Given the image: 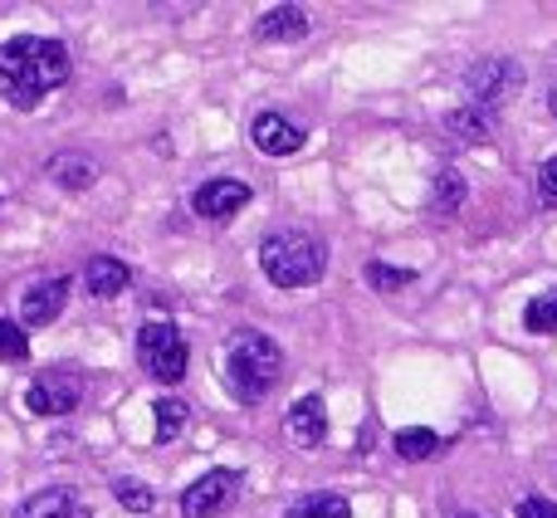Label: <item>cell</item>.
<instances>
[{"instance_id": "obj_5", "label": "cell", "mask_w": 557, "mask_h": 518, "mask_svg": "<svg viewBox=\"0 0 557 518\" xmlns=\"http://www.w3.org/2000/svg\"><path fill=\"white\" fill-rule=\"evenodd\" d=\"M20 402H25L29 416H69L78 402H84V377L64 372V367H54V372H39L35 382L20 392Z\"/></svg>"}, {"instance_id": "obj_24", "label": "cell", "mask_w": 557, "mask_h": 518, "mask_svg": "<svg viewBox=\"0 0 557 518\" xmlns=\"http://www.w3.org/2000/svg\"><path fill=\"white\" fill-rule=\"evenodd\" d=\"M113 494H117V504H123L127 514H152V504H157V494L147 490V484H137V480H117Z\"/></svg>"}, {"instance_id": "obj_20", "label": "cell", "mask_w": 557, "mask_h": 518, "mask_svg": "<svg viewBox=\"0 0 557 518\" xmlns=\"http://www.w3.org/2000/svg\"><path fill=\"white\" fill-rule=\"evenodd\" d=\"M460 201H465V182H460V172H450V166H445V172L435 176L431 211L435 215H455V211H460Z\"/></svg>"}, {"instance_id": "obj_12", "label": "cell", "mask_w": 557, "mask_h": 518, "mask_svg": "<svg viewBox=\"0 0 557 518\" xmlns=\"http://www.w3.org/2000/svg\"><path fill=\"white\" fill-rule=\"evenodd\" d=\"M308 25H313V20H308L304 5H274L255 20V39H260V45H294V39L308 35Z\"/></svg>"}, {"instance_id": "obj_13", "label": "cell", "mask_w": 557, "mask_h": 518, "mask_svg": "<svg viewBox=\"0 0 557 518\" xmlns=\"http://www.w3.org/2000/svg\"><path fill=\"white\" fill-rule=\"evenodd\" d=\"M133 284V269L123 264V259H113V255H94L84 264V288L94 298H117L123 288Z\"/></svg>"}, {"instance_id": "obj_23", "label": "cell", "mask_w": 557, "mask_h": 518, "mask_svg": "<svg viewBox=\"0 0 557 518\" xmlns=\"http://www.w3.org/2000/svg\"><path fill=\"white\" fill-rule=\"evenodd\" d=\"M411 269H396V264H382V259H372V264H367V284L372 288H382V294H396V288H406L411 284Z\"/></svg>"}, {"instance_id": "obj_10", "label": "cell", "mask_w": 557, "mask_h": 518, "mask_svg": "<svg viewBox=\"0 0 557 518\" xmlns=\"http://www.w3.org/2000/svg\"><path fill=\"white\" fill-rule=\"evenodd\" d=\"M250 143L260 147L264 157H294V152H304L308 133L294 123V118H284V113H255Z\"/></svg>"}, {"instance_id": "obj_21", "label": "cell", "mask_w": 557, "mask_h": 518, "mask_svg": "<svg viewBox=\"0 0 557 518\" xmlns=\"http://www.w3.org/2000/svg\"><path fill=\"white\" fill-rule=\"evenodd\" d=\"M523 328H529V333H557V288L539 294L523 308Z\"/></svg>"}, {"instance_id": "obj_16", "label": "cell", "mask_w": 557, "mask_h": 518, "mask_svg": "<svg viewBox=\"0 0 557 518\" xmlns=\"http://www.w3.org/2000/svg\"><path fill=\"white\" fill-rule=\"evenodd\" d=\"M445 127H450L455 137H460V143H490L494 137V113L490 108H455L450 118H445Z\"/></svg>"}, {"instance_id": "obj_15", "label": "cell", "mask_w": 557, "mask_h": 518, "mask_svg": "<svg viewBox=\"0 0 557 518\" xmlns=\"http://www.w3.org/2000/svg\"><path fill=\"white\" fill-rule=\"evenodd\" d=\"M49 182L64 186V192H84V186L98 182V162L88 152H59L49 162Z\"/></svg>"}, {"instance_id": "obj_18", "label": "cell", "mask_w": 557, "mask_h": 518, "mask_svg": "<svg viewBox=\"0 0 557 518\" xmlns=\"http://www.w3.org/2000/svg\"><path fill=\"white\" fill-rule=\"evenodd\" d=\"M392 445H396V455H401V460H431V455L441 451V435L425 431V425H406V431L392 435Z\"/></svg>"}, {"instance_id": "obj_25", "label": "cell", "mask_w": 557, "mask_h": 518, "mask_svg": "<svg viewBox=\"0 0 557 518\" xmlns=\"http://www.w3.org/2000/svg\"><path fill=\"white\" fill-rule=\"evenodd\" d=\"M539 192H543V201L557 206V152L543 162V172H539Z\"/></svg>"}, {"instance_id": "obj_7", "label": "cell", "mask_w": 557, "mask_h": 518, "mask_svg": "<svg viewBox=\"0 0 557 518\" xmlns=\"http://www.w3.org/2000/svg\"><path fill=\"white\" fill-rule=\"evenodd\" d=\"M465 84H470L474 103L494 108V103H504V98H513L523 88V69L513 64V59H480V64L465 74Z\"/></svg>"}, {"instance_id": "obj_9", "label": "cell", "mask_w": 557, "mask_h": 518, "mask_svg": "<svg viewBox=\"0 0 557 518\" xmlns=\"http://www.w3.org/2000/svg\"><path fill=\"white\" fill-rule=\"evenodd\" d=\"M69 304V274H45L20 294V318L25 328H49Z\"/></svg>"}, {"instance_id": "obj_11", "label": "cell", "mask_w": 557, "mask_h": 518, "mask_svg": "<svg viewBox=\"0 0 557 518\" xmlns=\"http://www.w3.org/2000/svg\"><path fill=\"white\" fill-rule=\"evenodd\" d=\"M284 431L294 445H304V451H318L327 435V411H323V396H298L294 406L284 411Z\"/></svg>"}, {"instance_id": "obj_26", "label": "cell", "mask_w": 557, "mask_h": 518, "mask_svg": "<svg viewBox=\"0 0 557 518\" xmlns=\"http://www.w3.org/2000/svg\"><path fill=\"white\" fill-rule=\"evenodd\" d=\"M519 518H557V504H553V499H539V494H533V499H523V504H519Z\"/></svg>"}, {"instance_id": "obj_3", "label": "cell", "mask_w": 557, "mask_h": 518, "mask_svg": "<svg viewBox=\"0 0 557 518\" xmlns=\"http://www.w3.org/2000/svg\"><path fill=\"white\" fill-rule=\"evenodd\" d=\"M260 269L274 288H308L323 279L327 245L313 231H274L260 245Z\"/></svg>"}, {"instance_id": "obj_6", "label": "cell", "mask_w": 557, "mask_h": 518, "mask_svg": "<svg viewBox=\"0 0 557 518\" xmlns=\"http://www.w3.org/2000/svg\"><path fill=\"white\" fill-rule=\"evenodd\" d=\"M240 470H206L196 484L182 490V518H215L240 499Z\"/></svg>"}, {"instance_id": "obj_19", "label": "cell", "mask_w": 557, "mask_h": 518, "mask_svg": "<svg viewBox=\"0 0 557 518\" xmlns=\"http://www.w3.org/2000/svg\"><path fill=\"white\" fill-rule=\"evenodd\" d=\"M284 518H352V504H347L343 494H308V499H298Z\"/></svg>"}, {"instance_id": "obj_27", "label": "cell", "mask_w": 557, "mask_h": 518, "mask_svg": "<svg viewBox=\"0 0 557 518\" xmlns=\"http://www.w3.org/2000/svg\"><path fill=\"white\" fill-rule=\"evenodd\" d=\"M548 108H553V118H557V88H553V94H548Z\"/></svg>"}, {"instance_id": "obj_1", "label": "cell", "mask_w": 557, "mask_h": 518, "mask_svg": "<svg viewBox=\"0 0 557 518\" xmlns=\"http://www.w3.org/2000/svg\"><path fill=\"white\" fill-rule=\"evenodd\" d=\"M69 49L49 35H15L0 45V98L15 108H39L69 84Z\"/></svg>"}, {"instance_id": "obj_14", "label": "cell", "mask_w": 557, "mask_h": 518, "mask_svg": "<svg viewBox=\"0 0 557 518\" xmlns=\"http://www.w3.org/2000/svg\"><path fill=\"white\" fill-rule=\"evenodd\" d=\"M15 518H88V504L74 490H39L20 504Z\"/></svg>"}, {"instance_id": "obj_4", "label": "cell", "mask_w": 557, "mask_h": 518, "mask_svg": "<svg viewBox=\"0 0 557 518\" xmlns=\"http://www.w3.org/2000/svg\"><path fill=\"white\" fill-rule=\"evenodd\" d=\"M137 362L147 367V377L162 386L182 382L186 377V362H191V353H186V337L176 333V323H166V318H157V323H143L137 328Z\"/></svg>"}, {"instance_id": "obj_22", "label": "cell", "mask_w": 557, "mask_h": 518, "mask_svg": "<svg viewBox=\"0 0 557 518\" xmlns=\"http://www.w3.org/2000/svg\"><path fill=\"white\" fill-rule=\"evenodd\" d=\"M29 357V333L10 318H0V362H25Z\"/></svg>"}, {"instance_id": "obj_8", "label": "cell", "mask_w": 557, "mask_h": 518, "mask_svg": "<svg viewBox=\"0 0 557 518\" xmlns=\"http://www.w3.org/2000/svg\"><path fill=\"white\" fill-rule=\"evenodd\" d=\"M250 201H255V192L240 182V176H215V182L196 186V196H191L201 221H231V215H240Z\"/></svg>"}, {"instance_id": "obj_28", "label": "cell", "mask_w": 557, "mask_h": 518, "mask_svg": "<svg viewBox=\"0 0 557 518\" xmlns=\"http://www.w3.org/2000/svg\"><path fill=\"white\" fill-rule=\"evenodd\" d=\"M460 518H480V514H460Z\"/></svg>"}, {"instance_id": "obj_17", "label": "cell", "mask_w": 557, "mask_h": 518, "mask_svg": "<svg viewBox=\"0 0 557 518\" xmlns=\"http://www.w3.org/2000/svg\"><path fill=\"white\" fill-rule=\"evenodd\" d=\"M152 416H157V435H152V441L157 445H172L176 435L186 431V416H191V406H186L182 396H157Z\"/></svg>"}, {"instance_id": "obj_2", "label": "cell", "mask_w": 557, "mask_h": 518, "mask_svg": "<svg viewBox=\"0 0 557 518\" xmlns=\"http://www.w3.org/2000/svg\"><path fill=\"white\" fill-rule=\"evenodd\" d=\"M221 377L231 386V396L240 406H255L278 386L284 377V347L270 333H255V328H235L231 343L221 353Z\"/></svg>"}]
</instances>
